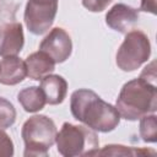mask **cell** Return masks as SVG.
Segmentation results:
<instances>
[{
  "mask_svg": "<svg viewBox=\"0 0 157 157\" xmlns=\"http://www.w3.org/2000/svg\"><path fill=\"white\" fill-rule=\"evenodd\" d=\"M25 64L27 69V76L37 81L42 80L45 75L52 74L55 69V61L42 50L29 54L26 58Z\"/></svg>",
  "mask_w": 157,
  "mask_h": 157,
  "instance_id": "obj_12",
  "label": "cell"
},
{
  "mask_svg": "<svg viewBox=\"0 0 157 157\" xmlns=\"http://www.w3.org/2000/svg\"><path fill=\"white\" fill-rule=\"evenodd\" d=\"M17 101L22 105V108L28 113L39 112L47 104L45 97L40 87L37 86H29L21 90L17 94Z\"/></svg>",
  "mask_w": 157,
  "mask_h": 157,
  "instance_id": "obj_13",
  "label": "cell"
},
{
  "mask_svg": "<svg viewBox=\"0 0 157 157\" xmlns=\"http://www.w3.org/2000/svg\"><path fill=\"white\" fill-rule=\"evenodd\" d=\"M56 126L47 115L37 114L27 119L21 130L26 157H47L49 148L55 144Z\"/></svg>",
  "mask_w": 157,
  "mask_h": 157,
  "instance_id": "obj_4",
  "label": "cell"
},
{
  "mask_svg": "<svg viewBox=\"0 0 157 157\" xmlns=\"http://www.w3.org/2000/svg\"><path fill=\"white\" fill-rule=\"evenodd\" d=\"M155 66H156V61H152L150 65H147L142 70V72L140 74V77L156 85V67Z\"/></svg>",
  "mask_w": 157,
  "mask_h": 157,
  "instance_id": "obj_19",
  "label": "cell"
},
{
  "mask_svg": "<svg viewBox=\"0 0 157 157\" xmlns=\"http://www.w3.org/2000/svg\"><path fill=\"white\" fill-rule=\"evenodd\" d=\"M25 44L22 25L18 22L5 23L0 27V56L20 54Z\"/></svg>",
  "mask_w": 157,
  "mask_h": 157,
  "instance_id": "obj_9",
  "label": "cell"
},
{
  "mask_svg": "<svg viewBox=\"0 0 157 157\" xmlns=\"http://www.w3.org/2000/svg\"><path fill=\"white\" fill-rule=\"evenodd\" d=\"M137 21L139 10L125 4H115L105 15L107 26L124 34L132 31Z\"/></svg>",
  "mask_w": 157,
  "mask_h": 157,
  "instance_id": "obj_8",
  "label": "cell"
},
{
  "mask_svg": "<svg viewBox=\"0 0 157 157\" xmlns=\"http://www.w3.org/2000/svg\"><path fill=\"white\" fill-rule=\"evenodd\" d=\"M115 108L126 120L134 121L157 109V87L139 76L124 83L115 102Z\"/></svg>",
  "mask_w": 157,
  "mask_h": 157,
  "instance_id": "obj_2",
  "label": "cell"
},
{
  "mask_svg": "<svg viewBox=\"0 0 157 157\" xmlns=\"http://www.w3.org/2000/svg\"><path fill=\"white\" fill-rule=\"evenodd\" d=\"M70 110L76 120L99 132H110L120 123L117 108L88 88H78L72 92Z\"/></svg>",
  "mask_w": 157,
  "mask_h": 157,
  "instance_id": "obj_1",
  "label": "cell"
},
{
  "mask_svg": "<svg viewBox=\"0 0 157 157\" xmlns=\"http://www.w3.org/2000/svg\"><path fill=\"white\" fill-rule=\"evenodd\" d=\"M16 120V109L13 104L4 97H0V129H7Z\"/></svg>",
  "mask_w": 157,
  "mask_h": 157,
  "instance_id": "obj_16",
  "label": "cell"
},
{
  "mask_svg": "<svg viewBox=\"0 0 157 157\" xmlns=\"http://www.w3.org/2000/svg\"><path fill=\"white\" fill-rule=\"evenodd\" d=\"M139 132L145 142L155 144L157 141V119L155 113L146 114L140 118Z\"/></svg>",
  "mask_w": 157,
  "mask_h": 157,
  "instance_id": "obj_15",
  "label": "cell"
},
{
  "mask_svg": "<svg viewBox=\"0 0 157 157\" xmlns=\"http://www.w3.org/2000/svg\"><path fill=\"white\" fill-rule=\"evenodd\" d=\"M55 144L58 152L64 157L97 156L99 140L94 130L83 125L64 123L56 132Z\"/></svg>",
  "mask_w": 157,
  "mask_h": 157,
  "instance_id": "obj_3",
  "label": "cell"
},
{
  "mask_svg": "<svg viewBox=\"0 0 157 157\" xmlns=\"http://www.w3.org/2000/svg\"><path fill=\"white\" fill-rule=\"evenodd\" d=\"M27 76L26 64L17 55L4 56L0 61V83L15 86L22 82Z\"/></svg>",
  "mask_w": 157,
  "mask_h": 157,
  "instance_id": "obj_10",
  "label": "cell"
},
{
  "mask_svg": "<svg viewBox=\"0 0 157 157\" xmlns=\"http://www.w3.org/2000/svg\"><path fill=\"white\" fill-rule=\"evenodd\" d=\"M13 152L15 147L12 140L4 131V129H0V157H12Z\"/></svg>",
  "mask_w": 157,
  "mask_h": 157,
  "instance_id": "obj_17",
  "label": "cell"
},
{
  "mask_svg": "<svg viewBox=\"0 0 157 157\" xmlns=\"http://www.w3.org/2000/svg\"><path fill=\"white\" fill-rule=\"evenodd\" d=\"M59 0H28L25 9L23 20L27 29L36 34H44L52 27Z\"/></svg>",
  "mask_w": 157,
  "mask_h": 157,
  "instance_id": "obj_6",
  "label": "cell"
},
{
  "mask_svg": "<svg viewBox=\"0 0 157 157\" xmlns=\"http://www.w3.org/2000/svg\"><path fill=\"white\" fill-rule=\"evenodd\" d=\"M113 0H82V5L91 12H102Z\"/></svg>",
  "mask_w": 157,
  "mask_h": 157,
  "instance_id": "obj_18",
  "label": "cell"
},
{
  "mask_svg": "<svg viewBox=\"0 0 157 157\" xmlns=\"http://www.w3.org/2000/svg\"><path fill=\"white\" fill-rule=\"evenodd\" d=\"M140 11L156 15V0H141Z\"/></svg>",
  "mask_w": 157,
  "mask_h": 157,
  "instance_id": "obj_20",
  "label": "cell"
},
{
  "mask_svg": "<svg viewBox=\"0 0 157 157\" xmlns=\"http://www.w3.org/2000/svg\"><path fill=\"white\" fill-rule=\"evenodd\" d=\"M40 90L45 97V102L50 105L63 103L67 93V82L60 75L48 74L40 80Z\"/></svg>",
  "mask_w": 157,
  "mask_h": 157,
  "instance_id": "obj_11",
  "label": "cell"
},
{
  "mask_svg": "<svg viewBox=\"0 0 157 157\" xmlns=\"http://www.w3.org/2000/svg\"><path fill=\"white\" fill-rule=\"evenodd\" d=\"M150 55L151 43L148 37L140 29H132L125 33V38L117 52L115 63L120 70L130 72L146 63Z\"/></svg>",
  "mask_w": 157,
  "mask_h": 157,
  "instance_id": "obj_5",
  "label": "cell"
},
{
  "mask_svg": "<svg viewBox=\"0 0 157 157\" xmlns=\"http://www.w3.org/2000/svg\"><path fill=\"white\" fill-rule=\"evenodd\" d=\"M153 150H145L123 145H105L102 150L97 152V156H144L155 155Z\"/></svg>",
  "mask_w": 157,
  "mask_h": 157,
  "instance_id": "obj_14",
  "label": "cell"
},
{
  "mask_svg": "<svg viewBox=\"0 0 157 157\" xmlns=\"http://www.w3.org/2000/svg\"><path fill=\"white\" fill-rule=\"evenodd\" d=\"M39 50L48 54L55 64H60L66 61L71 55L72 42L69 33L64 28L55 27L43 38L39 44Z\"/></svg>",
  "mask_w": 157,
  "mask_h": 157,
  "instance_id": "obj_7",
  "label": "cell"
}]
</instances>
